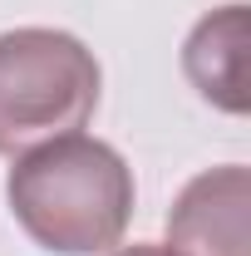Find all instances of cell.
<instances>
[{"label":"cell","instance_id":"1","mask_svg":"<svg viewBox=\"0 0 251 256\" xmlns=\"http://www.w3.org/2000/svg\"><path fill=\"white\" fill-rule=\"evenodd\" d=\"M10 212L44 252L60 256H98L114 252L133 217V172L118 148L64 133L10 168Z\"/></svg>","mask_w":251,"mask_h":256},{"label":"cell","instance_id":"2","mask_svg":"<svg viewBox=\"0 0 251 256\" xmlns=\"http://www.w3.org/2000/svg\"><path fill=\"white\" fill-rule=\"evenodd\" d=\"M98 60L84 40L44 25L0 34V153L20 158L79 133L98 108Z\"/></svg>","mask_w":251,"mask_h":256},{"label":"cell","instance_id":"3","mask_svg":"<svg viewBox=\"0 0 251 256\" xmlns=\"http://www.w3.org/2000/svg\"><path fill=\"white\" fill-rule=\"evenodd\" d=\"M251 178L242 162L197 172L168 212V256H251Z\"/></svg>","mask_w":251,"mask_h":256},{"label":"cell","instance_id":"4","mask_svg":"<svg viewBox=\"0 0 251 256\" xmlns=\"http://www.w3.org/2000/svg\"><path fill=\"white\" fill-rule=\"evenodd\" d=\"M182 69L197 94L226 114H246V5H222L182 44Z\"/></svg>","mask_w":251,"mask_h":256},{"label":"cell","instance_id":"5","mask_svg":"<svg viewBox=\"0 0 251 256\" xmlns=\"http://www.w3.org/2000/svg\"><path fill=\"white\" fill-rule=\"evenodd\" d=\"M114 256H168V246H124V252Z\"/></svg>","mask_w":251,"mask_h":256}]
</instances>
